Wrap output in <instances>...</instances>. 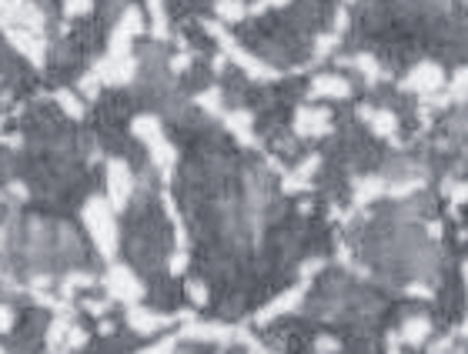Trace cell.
<instances>
[{"label": "cell", "instance_id": "cell-4", "mask_svg": "<svg viewBox=\"0 0 468 354\" xmlns=\"http://www.w3.org/2000/svg\"><path fill=\"white\" fill-rule=\"evenodd\" d=\"M128 321H131L134 331H141V335L157 331V328H164V324H168V317L150 315V311H144V308H131V311H128Z\"/></svg>", "mask_w": 468, "mask_h": 354}, {"label": "cell", "instance_id": "cell-7", "mask_svg": "<svg viewBox=\"0 0 468 354\" xmlns=\"http://www.w3.org/2000/svg\"><path fill=\"white\" fill-rule=\"evenodd\" d=\"M315 94H328V97H348V84L341 77H318L315 80Z\"/></svg>", "mask_w": 468, "mask_h": 354}, {"label": "cell", "instance_id": "cell-6", "mask_svg": "<svg viewBox=\"0 0 468 354\" xmlns=\"http://www.w3.org/2000/svg\"><path fill=\"white\" fill-rule=\"evenodd\" d=\"M438 84H442V71H438V67H418V71L405 80V87H412V91L415 87H422V91H435Z\"/></svg>", "mask_w": 468, "mask_h": 354}, {"label": "cell", "instance_id": "cell-10", "mask_svg": "<svg viewBox=\"0 0 468 354\" xmlns=\"http://www.w3.org/2000/svg\"><path fill=\"white\" fill-rule=\"evenodd\" d=\"M57 104H60V107H64V111L71 114V117H77V114H80V100H77L74 94L60 91V94H57Z\"/></svg>", "mask_w": 468, "mask_h": 354}, {"label": "cell", "instance_id": "cell-11", "mask_svg": "<svg viewBox=\"0 0 468 354\" xmlns=\"http://www.w3.org/2000/svg\"><path fill=\"white\" fill-rule=\"evenodd\" d=\"M141 354H174V337H164L161 344H154V348H148V351Z\"/></svg>", "mask_w": 468, "mask_h": 354}, {"label": "cell", "instance_id": "cell-5", "mask_svg": "<svg viewBox=\"0 0 468 354\" xmlns=\"http://www.w3.org/2000/svg\"><path fill=\"white\" fill-rule=\"evenodd\" d=\"M328 111H298V134H324Z\"/></svg>", "mask_w": 468, "mask_h": 354}, {"label": "cell", "instance_id": "cell-15", "mask_svg": "<svg viewBox=\"0 0 468 354\" xmlns=\"http://www.w3.org/2000/svg\"><path fill=\"white\" fill-rule=\"evenodd\" d=\"M0 354H7V351H3V348H0Z\"/></svg>", "mask_w": 468, "mask_h": 354}, {"label": "cell", "instance_id": "cell-2", "mask_svg": "<svg viewBox=\"0 0 468 354\" xmlns=\"http://www.w3.org/2000/svg\"><path fill=\"white\" fill-rule=\"evenodd\" d=\"M107 197H111L114 207H124V201L131 197V170L124 161L107 164Z\"/></svg>", "mask_w": 468, "mask_h": 354}, {"label": "cell", "instance_id": "cell-8", "mask_svg": "<svg viewBox=\"0 0 468 354\" xmlns=\"http://www.w3.org/2000/svg\"><path fill=\"white\" fill-rule=\"evenodd\" d=\"M431 324L425 321V317H412L408 324H405V341H412V344H422L425 337H428Z\"/></svg>", "mask_w": 468, "mask_h": 354}, {"label": "cell", "instance_id": "cell-3", "mask_svg": "<svg viewBox=\"0 0 468 354\" xmlns=\"http://www.w3.org/2000/svg\"><path fill=\"white\" fill-rule=\"evenodd\" d=\"M104 284H107L111 298H117V301H137L144 294V287L137 284V278H134L128 267H111V274H107Z\"/></svg>", "mask_w": 468, "mask_h": 354}, {"label": "cell", "instance_id": "cell-1", "mask_svg": "<svg viewBox=\"0 0 468 354\" xmlns=\"http://www.w3.org/2000/svg\"><path fill=\"white\" fill-rule=\"evenodd\" d=\"M84 221H87V227H91V234H94V241H97V247H101L104 254H114V247H117L114 218H111V211L104 207V201H101V197L84 207Z\"/></svg>", "mask_w": 468, "mask_h": 354}, {"label": "cell", "instance_id": "cell-12", "mask_svg": "<svg viewBox=\"0 0 468 354\" xmlns=\"http://www.w3.org/2000/svg\"><path fill=\"white\" fill-rule=\"evenodd\" d=\"M318 351H321V354L338 351V341H331V337H321V341H318Z\"/></svg>", "mask_w": 468, "mask_h": 354}, {"label": "cell", "instance_id": "cell-14", "mask_svg": "<svg viewBox=\"0 0 468 354\" xmlns=\"http://www.w3.org/2000/svg\"><path fill=\"white\" fill-rule=\"evenodd\" d=\"M191 298L198 301V304H205V298H207V294H205V287H201V284H198V281H194V284H191Z\"/></svg>", "mask_w": 468, "mask_h": 354}, {"label": "cell", "instance_id": "cell-9", "mask_svg": "<svg viewBox=\"0 0 468 354\" xmlns=\"http://www.w3.org/2000/svg\"><path fill=\"white\" fill-rule=\"evenodd\" d=\"M368 121H372L374 134H392L395 131V117L388 111H361Z\"/></svg>", "mask_w": 468, "mask_h": 354}, {"label": "cell", "instance_id": "cell-13", "mask_svg": "<svg viewBox=\"0 0 468 354\" xmlns=\"http://www.w3.org/2000/svg\"><path fill=\"white\" fill-rule=\"evenodd\" d=\"M14 324V315H10V308H0V331H7Z\"/></svg>", "mask_w": 468, "mask_h": 354}]
</instances>
